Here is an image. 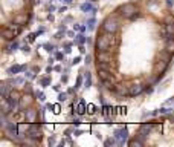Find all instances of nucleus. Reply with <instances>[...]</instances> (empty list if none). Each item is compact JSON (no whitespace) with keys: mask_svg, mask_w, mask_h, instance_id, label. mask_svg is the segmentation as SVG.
I'll list each match as a JSON object with an SVG mask.
<instances>
[{"mask_svg":"<svg viewBox=\"0 0 174 147\" xmlns=\"http://www.w3.org/2000/svg\"><path fill=\"white\" fill-rule=\"evenodd\" d=\"M37 0H2V46H6L18 39V35L29 28L34 17Z\"/></svg>","mask_w":174,"mask_h":147,"instance_id":"obj_3","label":"nucleus"},{"mask_svg":"<svg viewBox=\"0 0 174 147\" xmlns=\"http://www.w3.org/2000/svg\"><path fill=\"white\" fill-rule=\"evenodd\" d=\"M79 84H81V77L78 78V81H76V87H79Z\"/></svg>","mask_w":174,"mask_h":147,"instance_id":"obj_5","label":"nucleus"},{"mask_svg":"<svg viewBox=\"0 0 174 147\" xmlns=\"http://www.w3.org/2000/svg\"><path fill=\"white\" fill-rule=\"evenodd\" d=\"M127 145H174V115L154 118L139 124L132 138L127 141Z\"/></svg>","mask_w":174,"mask_h":147,"instance_id":"obj_4","label":"nucleus"},{"mask_svg":"<svg viewBox=\"0 0 174 147\" xmlns=\"http://www.w3.org/2000/svg\"><path fill=\"white\" fill-rule=\"evenodd\" d=\"M174 61V11L162 0L118 5L99 23L93 40L98 84L116 100L150 94Z\"/></svg>","mask_w":174,"mask_h":147,"instance_id":"obj_1","label":"nucleus"},{"mask_svg":"<svg viewBox=\"0 0 174 147\" xmlns=\"http://www.w3.org/2000/svg\"><path fill=\"white\" fill-rule=\"evenodd\" d=\"M14 84V80L2 81L0 145H41L45 142L41 107L32 84Z\"/></svg>","mask_w":174,"mask_h":147,"instance_id":"obj_2","label":"nucleus"}]
</instances>
